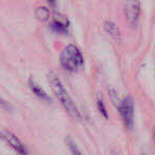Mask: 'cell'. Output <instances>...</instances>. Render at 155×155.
Here are the masks:
<instances>
[{"instance_id":"6da1fadb","label":"cell","mask_w":155,"mask_h":155,"mask_svg":"<svg viewBox=\"0 0 155 155\" xmlns=\"http://www.w3.org/2000/svg\"><path fill=\"white\" fill-rule=\"evenodd\" d=\"M48 81H49V84L51 86V89L53 91L55 97L58 98V100L61 102L64 108L66 110V112L70 115L72 118L79 119L81 118L80 112L78 110L77 105L74 104L73 100L70 98L69 94L67 93L66 88L64 87V85L61 82L60 78L58 77L55 72L51 71V72L48 73Z\"/></svg>"},{"instance_id":"7a4b0ae2","label":"cell","mask_w":155,"mask_h":155,"mask_svg":"<svg viewBox=\"0 0 155 155\" xmlns=\"http://www.w3.org/2000/svg\"><path fill=\"white\" fill-rule=\"evenodd\" d=\"M61 65L68 71H77L84 63L82 52L74 45H68L63 49L60 55Z\"/></svg>"},{"instance_id":"3957f363","label":"cell","mask_w":155,"mask_h":155,"mask_svg":"<svg viewBox=\"0 0 155 155\" xmlns=\"http://www.w3.org/2000/svg\"><path fill=\"white\" fill-rule=\"evenodd\" d=\"M119 114L124 124L129 129H132L134 124V100L131 96H127L120 101L118 105Z\"/></svg>"},{"instance_id":"277c9868","label":"cell","mask_w":155,"mask_h":155,"mask_svg":"<svg viewBox=\"0 0 155 155\" xmlns=\"http://www.w3.org/2000/svg\"><path fill=\"white\" fill-rule=\"evenodd\" d=\"M0 139H2L5 142H7L14 151L20 155H27V149L25 144L21 142V140L9 130L0 129Z\"/></svg>"},{"instance_id":"5b68a950","label":"cell","mask_w":155,"mask_h":155,"mask_svg":"<svg viewBox=\"0 0 155 155\" xmlns=\"http://www.w3.org/2000/svg\"><path fill=\"white\" fill-rule=\"evenodd\" d=\"M140 15V2L139 1H130L125 5V16L127 20L132 27H136Z\"/></svg>"},{"instance_id":"8992f818","label":"cell","mask_w":155,"mask_h":155,"mask_svg":"<svg viewBox=\"0 0 155 155\" xmlns=\"http://www.w3.org/2000/svg\"><path fill=\"white\" fill-rule=\"evenodd\" d=\"M68 27H69V20L67 19V17L63 14L55 13L54 14L53 20H52L51 25H50V28L52 31L56 33H61V34H64V33L68 32Z\"/></svg>"},{"instance_id":"52a82bcc","label":"cell","mask_w":155,"mask_h":155,"mask_svg":"<svg viewBox=\"0 0 155 155\" xmlns=\"http://www.w3.org/2000/svg\"><path fill=\"white\" fill-rule=\"evenodd\" d=\"M28 84H29V87H30L31 91H32L36 97H38L39 99L44 100V101H46V102H51V98H50V96L48 95V94L46 93V91H44V89L41 88V87L39 86V85L37 84L34 80H33L32 77L29 78Z\"/></svg>"},{"instance_id":"ba28073f","label":"cell","mask_w":155,"mask_h":155,"mask_svg":"<svg viewBox=\"0 0 155 155\" xmlns=\"http://www.w3.org/2000/svg\"><path fill=\"white\" fill-rule=\"evenodd\" d=\"M103 28L115 39H117V41H120L121 39V32L119 30L118 26L115 22L110 21V20H106V21L103 22Z\"/></svg>"},{"instance_id":"9c48e42d","label":"cell","mask_w":155,"mask_h":155,"mask_svg":"<svg viewBox=\"0 0 155 155\" xmlns=\"http://www.w3.org/2000/svg\"><path fill=\"white\" fill-rule=\"evenodd\" d=\"M35 15H36V17L38 18L39 20H41V21H48L50 16H51V14H50V11L48 8L38 7L35 10Z\"/></svg>"},{"instance_id":"30bf717a","label":"cell","mask_w":155,"mask_h":155,"mask_svg":"<svg viewBox=\"0 0 155 155\" xmlns=\"http://www.w3.org/2000/svg\"><path fill=\"white\" fill-rule=\"evenodd\" d=\"M66 141H67V146H68V148H69V150H70L71 154H72V155H84L82 153V151H81L80 149L78 148L77 143H75V142L73 141L72 138L68 137V138H67Z\"/></svg>"},{"instance_id":"8fae6325","label":"cell","mask_w":155,"mask_h":155,"mask_svg":"<svg viewBox=\"0 0 155 155\" xmlns=\"http://www.w3.org/2000/svg\"><path fill=\"white\" fill-rule=\"evenodd\" d=\"M96 102H97L98 110H100V113L102 114V116H103L104 118H108V114H107V110H106L105 104H104L103 99H102V97L100 95L96 96Z\"/></svg>"},{"instance_id":"7c38bea8","label":"cell","mask_w":155,"mask_h":155,"mask_svg":"<svg viewBox=\"0 0 155 155\" xmlns=\"http://www.w3.org/2000/svg\"><path fill=\"white\" fill-rule=\"evenodd\" d=\"M110 99H112L113 103L115 104V105L118 107L119 103H120V100H119V97L118 95L116 94V91H114V89H110Z\"/></svg>"},{"instance_id":"4fadbf2b","label":"cell","mask_w":155,"mask_h":155,"mask_svg":"<svg viewBox=\"0 0 155 155\" xmlns=\"http://www.w3.org/2000/svg\"><path fill=\"white\" fill-rule=\"evenodd\" d=\"M0 104H1L2 106H5V108H7V110H12V106L10 105L7 101H5V100L1 99V98H0Z\"/></svg>"},{"instance_id":"5bb4252c","label":"cell","mask_w":155,"mask_h":155,"mask_svg":"<svg viewBox=\"0 0 155 155\" xmlns=\"http://www.w3.org/2000/svg\"><path fill=\"white\" fill-rule=\"evenodd\" d=\"M112 155H118V154L116 152H112Z\"/></svg>"}]
</instances>
